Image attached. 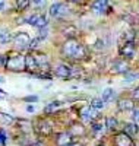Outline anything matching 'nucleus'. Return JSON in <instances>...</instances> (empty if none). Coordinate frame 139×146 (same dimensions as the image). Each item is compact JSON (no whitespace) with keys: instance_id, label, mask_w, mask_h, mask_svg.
<instances>
[{"instance_id":"ddd939ff","label":"nucleus","mask_w":139,"mask_h":146,"mask_svg":"<svg viewBox=\"0 0 139 146\" xmlns=\"http://www.w3.org/2000/svg\"><path fill=\"white\" fill-rule=\"evenodd\" d=\"M117 105H119L120 110H123V111H128V110H132L133 108V101L132 100H128V98H123V100H120L117 102Z\"/></svg>"},{"instance_id":"473e14b6","label":"nucleus","mask_w":139,"mask_h":146,"mask_svg":"<svg viewBox=\"0 0 139 146\" xmlns=\"http://www.w3.org/2000/svg\"><path fill=\"white\" fill-rule=\"evenodd\" d=\"M27 111H28V113H34V107H32V105H28V107H27Z\"/></svg>"},{"instance_id":"a211bd4d","label":"nucleus","mask_w":139,"mask_h":146,"mask_svg":"<svg viewBox=\"0 0 139 146\" xmlns=\"http://www.w3.org/2000/svg\"><path fill=\"white\" fill-rule=\"evenodd\" d=\"M91 108L97 110V111H100V110H103L104 108V101L101 100V98H94L91 101Z\"/></svg>"},{"instance_id":"7ed1b4c3","label":"nucleus","mask_w":139,"mask_h":146,"mask_svg":"<svg viewBox=\"0 0 139 146\" xmlns=\"http://www.w3.org/2000/svg\"><path fill=\"white\" fill-rule=\"evenodd\" d=\"M6 67L10 69V70H13V72H15V70H16V72L23 70V69H25V57H22V56H15V57H12L9 62H7Z\"/></svg>"},{"instance_id":"f3484780","label":"nucleus","mask_w":139,"mask_h":146,"mask_svg":"<svg viewBox=\"0 0 139 146\" xmlns=\"http://www.w3.org/2000/svg\"><path fill=\"white\" fill-rule=\"evenodd\" d=\"M114 70H116L117 73H128V70H129V64H128V62H116V64H114Z\"/></svg>"},{"instance_id":"cd10ccee","label":"nucleus","mask_w":139,"mask_h":146,"mask_svg":"<svg viewBox=\"0 0 139 146\" xmlns=\"http://www.w3.org/2000/svg\"><path fill=\"white\" fill-rule=\"evenodd\" d=\"M133 120L136 121V123H139V108H136L133 111Z\"/></svg>"},{"instance_id":"20e7f679","label":"nucleus","mask_w":139,"mask_h":146,"mask_svg":"<svg viewBox=\"0 0 139 146\" xmlns=\"http://www.w3.org/2000/svg\"><path fill=\"white\" fill-rule=\"evenodd\" d=\"M67 6L66 5H63V3H54L51 5V7H50V16H53V18H63V16H66L67 15Z\"/></svg>"},{"instance_id":"aec40b11","label":"nucleus","mask_w":139,"mask_h":146,"mask_svg":"<svg viewBox=\"0 0 139 146\" xmlns=\"http://www.w3.org/2000/svg\"><path fill=\"white\" fill-rule=\"evenodd\" d=\"M61 104L59 102V101H54V102H51V104H48L47 107H45V110H44V111L45 113H51V111H54V110L57 108V107H60Z\"/></svg>"},{"instance_id":"f257e3e1","label":"nucleus","mask_w":139,"mask_h":146,"mask_svg":"<svg viewBox=\"0 0 139 146\" xmlns=\"http://www.w3.org/2000/svg\"><path fill=\"white\" fill-rule=\"evenodd\" d=\"M63 54L67 57H75V58H82L85 56V50L84 47L79 45L75 40H67L65 44H63Z\"/></svg>"},{"instance_id":"4468645a","label":"nucleus","mask_w":139,"mask_h":146,"mask_svg":"<svg viewBox=\"0 0 139 146\" xmlns=\"http://www.w3.org/2000/svg\"><path fill=\"white\" fill-rule=\"evenodd\" d=\"M12 38H13V36L10 35V32L7 29H5V28L0 29V44H7V42L12 41Z\"/></svg>"},{"instance_id":"f03ea898","label":"nucleus","mask_w":139,"mask_h":146,"mask_svg":"<svg viewBox=\"0 0 139 146\" xmlns=\"http://www.w3.org/2000/svg\"><path fill=\"white\" fill-rule=\"evenodd\" d=\"M12 41H13V44H15L16 48H19V50H25V48L29 47L31 38H29V35L27 32H18L16 35H13Z\"/></svg>"},{"instance_id":"9b49d317","label":"nucleus","mask_w":139,"mask_h":146,"mask_svg":"<svg viewBox=\"0 0 139 146\" xmlns=\"http://www.w3.org/2000/svg\"><path fill=\"white\" fill-rule=\"evenodd\" d=\"M94 117H97V110H94V108H84L82 111H81V118L84 120V121H91Z\"/></svg>"},{"instance_id":"72a5a7b5","label":"nucleus","mask_w":139,"mask_h":146,"mask_svg":"<svg viewBox=\"0 0 139 146\" xmlns=\"http://www.w3.org/2000/svg\"><path fill=\"white\" fill-rule=\"evenodd\" d=\"M69 146H84V145H82V143H78V142H72Z\"/></svg>"},{"instance_id":"412c9836","label":"nucleus","mask_w":139,"mask_h":146,"mask_svg":"<svg viewBox=\"0 0 139 146\" xmlns=\"http://www.w3.org/2000/svg\"><path fill=\"white\" fill-rule=\"evenodd\" d=\"M139 78V73H124V80H135Z\"/></svg>"},{"instance_id":"1a4fd4ad","label":"nucleus","mask_w":139,"mask_h":146,"mask_svg":"<svg viewBox=\"0 0 139 146\" xmlns=\"http://www.w3.org/2000/svg\"><path fill=\"white\" fill-rule=\"evenodd\" d=\"M56 143H57V146H69V145L72 143V136H70V133H66V131L60 133V135L57 136Z\"/></svg>"},{"instance_id":"dca6fc26","label":"nucleus","mask_w":139,"mask_h":146,"mask_svg":"<svg viewBox=\"0 0 139 146\" xmlns=\"http://www.w3.org/2000/svg\"><path fill=\"white\" fill-rule=\"evenodd\" d=\"M114 96H116V92L113 91L111 88H107V89H104V92H103V100L104 102H110V101H113L114 100Z\"/></svg>"},{"instance_id":"9d476101","label":"nucleus","mask_w":139,"mask_h":146,"mask_svg":"<svg viewBox=\"0 0 139 146\" xmlns=\"http://www.w3.org/2000/svg\"><path fill=\"white\" fill-rule=\"evenodd\" d=\"M54 73H56V76H59V78H69L70 73H72V70H70V67H67L66 64H59V66L54 69Z\"/></svg>"},{"instance_id":"b1692460","label":"nucleus","mask_w":139,"mask_h":146,"mask_svg":"<svg viewBox=\"0 0 139 146\" xmlns=\"http://www.w3.org/2000/svg\"><path fill=\"white\" fill-rule=\"evenodd\" d=\"M45 36H47V27L40 29V34H38V40L41 41V40H44V38H45Z\"/></svg>"},{"instance_id":"2f4dec72","label":"nucleus","mask_w":139,"mask_h":146,"mask_svg":"<svg viewBox=\"0 0 139 146\" xmlns=\"http://www.w3.org/2000/svg\"><path fill=\"white\" fill-rule=\"evenodd\" d=\"M32 3L38 6V5H43V3H44V0H32Z\"/></svg>"},{"instance_id":"2eb2a0df","label":"nucleus","mask_w":139,"mask_h":146,"mask_svg":"<svg viewBox=\"0 0 139 146\" xmlns=\"http://www.w3.org/2000/svg\"><path fill=\"white\" fill-rule=\"evenodd\" d=\"M124 133L128 136H136L139 133V127L136 124H133V123H129V124H126V127H124Z\"/></svg>"},{"instance_id":"4be33fe9","label":"nucleus","mask_w":139,"mask_h":146,"mask_svg":"<svg viewBox=\"0 0 139 146\" xmlns=\"http://www.w3.org/2000/svg\"><path fill=\"white\" fill-rule=\"evenodd\" d=\"M23 101H27V102H37V101H38V96H35V95H29V96H25Z\"/></svg>"},{"instance_id":"5701e85b","label":"nucleus","mask_w":139,"mask_h":146,"mask_svg":"<svg viewBox=\"0 0 139 146\" xmlns=\"http://www.w3.org/2000/svg\"><path fill=\"white\" fill-rule=\"evenodd\" d=\"M6 145V133L3 130H0V146Z\"/></svg>"},{"instance_id":"393cba45","label":"nucleus","mask_w":139,"mask_h":146,"mask_svg":"<svg viewBox=\"0 0 139 146\" xmlns=\"http://www.w3.org/2000/svg\"><path fill=\"white\" fill-rule=\"evenodd\" d=\"M38 42H40V40L37 38V40H31V42H29V50H34V48H37V45H38Z\"/></svg>"},{"instance_id":"423d86ee","label":"nucleus","mask_w":139,"mask_h":146,"mask_svg":"<svg viewBox=\"0 0 139 146\" xmlns=\"http://www.w3.org/2000/svg\"><path fill=\"white\" fill-rule=\"evenodd\" d=\"M108 10V0H95L92 5V12L95 15H103Z\"/></svg>"},{"instance_id":"f704fd0d","label":"nucleus","mask_w":139,"mask_h":146,"mask_svg":"<svg viewBox=\"0 0 139 146\" xmlns=\"http://www.w3.org/2000/svg\"><path fill=\"white\" fill-rule=\"evenodd\" d=\"M69 2H73V3H76V2H79V0H69Z\"/></svg>"},{"instance_id":"c756f323","label":"nucleus","mask_w":139,"mask_h":146,"mask_svg":"<svg viewBox=\"0 0 139 146\" xmlns=\"http://www.w3.org/2000/svg\"><path fill=\"white\" fill-rule=\"evenodd\" d=\"M7 64V58L3 57V56H0V66H6Z\"/></svg>"},{"instance_id":"e433bc0d","label":"nucleus","mask_w":139,"mask_h":146,"mask_svg":"<svg viewBox=\"0 0 139 146\" xmlns=\"http://www.w3.org/2000/svg\"><path fill=\"white\" fill-rule=\"evenodd\" d=\"M98 146H103V145H98Z\"/></svg>"},{"instance_id":"39448f33","label":"nucleus","mask_w":139,"mask_h":146,"mask_svg":"<svg viewBox=\"0 0 139 146\" xmlns=\"http://www.w3.org/2000/svg\"><path fill=\"white\" fill-rule=\"evenodd\" d=\"M27 22L29 23V25H32V27H35V28H40V29L47 27V19H45L43 15H38V13L31 15V16L27 19Z\"/></svg>"},{"instance_id":"c9c22d12","label":"nucleus","mask_w":139,"mask_h":146,"mask_svg":"<svg viewBox=\"0 0 139 146\" xmlns=\"http://www.w3.org/2000/svg\"><path fill=\"white\" fill-rule=\"evenodd\" d=\"M3 82H5V79H3V78H0V83H3Z\"/></svg>"},{"instance_id":"7c9ffc66","label":"nucleus","mask_w":139,"mask_h":146,"mask_svg":"<svg viewBox=\"0 0 139 146\" xmlns=\"http://www.w3.org/2000/svg\"><path fill=\"white\" fill-rule=\"evenodd\" d=\"M5 7H6V0H0V12L5 10Z\"/></svg>"},{"instance_id":"6e6552de","label":"nucleus","mask_w":139,"mask_h":146,"mask_svg":"<svg viewBox=\"0 0 139 146\" xmlns=\"http://www.w3.org/2000/svg\"><path fill=\"white\" fill-rule=\"evenodd\" d=\"M114 143H116V146H132V139L126 133H120V135L116 136Z\"/></svg>"},{"instance_id":"f8f14e48","label":"nucleus","mask_w":139,"mask_h":146,"mask_svg":"<svg viewBox=\"0 0 139 146\" xmlns=\"http://www.w3.org/2000/svg\"><path fill=\"white\" fill-rule=\"evenodd\" d=\"M37 67H38V64H37V60L32 54H28L27 57H25V69L29 70V72H34Z\"/></svg>"},{"instance_id":"a878e982","label":"nucleus","mask_w":139,"mask_h":146,"mask_svg":"<svg viewBox=\"0 0 139 146\" xmlns=\"http://www.w3.org/2000/svg\"><path fill=\"white\" fill-rule=\"evenodd\" d=\"M29 3V0H19V3H18V7L19 9H23V7H27Z\"/></svg>"},{"instance_id":"c85d7f7f","label":"nucleus","mask_w":139,"mask_h":146,"mask_svg":"<svg viewBox=\"0 0 139 146\" xmlns=\"http://www.w3.org/2000/svg\"><path fill=\"white\" fill-rule=\"evenodd\" d=\"M132 96L135 100H139V86L136 88V89H133V92H132Z\"/></svg>"},{"instance_id":"bb28decb","label":"nucleus","mask_w":139,"mask_h":146,"mask_svg":"<svg viewBox=\"0 0 139 146\" xmlns=\"http://www.w3.org/2000/svg\"><path fill=\"white\" fill-rule=\"evenodd\" d=\"M92 130H94L95 133H100L101 130H103V126H101V124H97V123H95V124H92Z\"/></svg>"},{"instance_id":"6ab92c4d","label":"nucleus","mask_w":139,"mask_h":146,"mask_svg":"<svg viewBox=\"0 0 139 146\" xmlns=\"http://www.w3.org/2000/svg\"><path fill=\"white\" fill-rule=\"evenodd\" d=\"M106 126H107L108 130H114L116 126H117V120L113 118V117H108V118L106 120Z\"/></svg>"},{"instance_id":"0eeeda50","label":"nucleus","mask_w":139,"mask_h":146,"mask_svg":"<svg viewBox=\"0 0 139 146\" xmlns=\"http://www.w3.org/2000/svg\"><path fill=\"white\" fill-rule=\"evenodd\" d=\"M120 54L126 58H132L135 56V44L132 41H128L123 47H122V50H120Z\"/></svg>"}]
</instances>
